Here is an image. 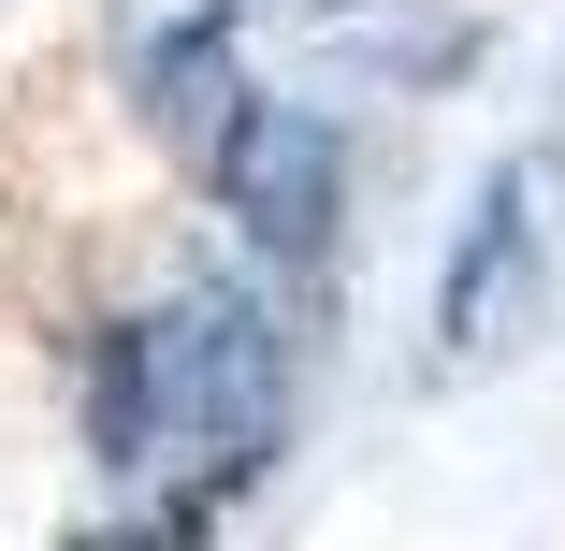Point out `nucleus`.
I'll return each mask as SVG.
<instances>
[{
	"instance_id": "obj_5",
	"label": "nucleus",
	"mask_w": 565,
	"mask_h": 551,
	"mask_svg": "<svg viewBox=\"0 0 565 551\" xmlns=\"http://www.w3.org/2000/svg\"><path fill=\"white\" fill-rule=\"evenodd\" d=\"M319 30H333V59H363L392 87H435L479 59V15H435V0H319Z\"/></svg>"
},
{
	"instance_id": "obj_3",
	"label": "nucleus",
	"mask_w": 565,
	"mask_h": 551,
	"mask_svg": "<svg viewBox=\"0 0 565 551\" xmlns=\"http://www.w3.org/2000/svg\"><path fill=\"white\" fill-rule=\"evenodd\" d=\"M233 30H247V0H189V15H174V30H146V59H131L146 131H160V146H189V160H203V131L247 102V73H233Z\"/></svg>"
},
{
	"instance_id": "obj_4",
	"label": "nucleus",
	"mask_w": 565,
	"mask_h": 551,
	"mask_svg": "<svg viewBox=\"0 0 565 551\" xmlns=\"http://www.w3.org/2000/svg\"><path fill=\"white\" fill-rule=\"evenodd\" d=\"M87 465L102 479H160V319H102V335H87Z\"/></svg>"
},
{
	"instance_id": "obj_2",
	"label": "nucleus",
	"mask_w": 565,
	"mask_h": 551,
	"mask_svg": "<svg viewBox=\"0 0 565 551\" xmlns=\"http://www.w3.org/2000/svg\"><path fill=\"white\" fill-rule=\"evenodd\" d=\"M551 174H565L551 146H508L479 174L465 233H449V262H435V363H493L522 335V305L551 276Z\"/></svg>"
},
{
	"instance_id": "obj_1",
	"label": "nucleus",
	"mask_w": 565,
	"mask_h": 551,
	"mask_svg": "<svg viewBox=\"0 0 565 551\" xmlns=\"http://www.w3.org/2000/svg\"><path fill=\"white\" fill-rule=\"evenodd\" d=\"M203 189L233 203V233L276 276H319L333 233H349V146H333L319 102H276V87H247L233 117L203 131Z\"/></svg>"
}]
</instances>
